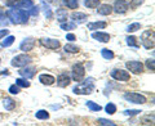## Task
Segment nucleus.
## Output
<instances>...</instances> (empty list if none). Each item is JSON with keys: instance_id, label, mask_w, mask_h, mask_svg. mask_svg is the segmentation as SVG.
I'll return each mask as SVG.
<instances>
[{"instance_id": "39448f33", "label": "nucleus", "mask_w": 155, "mask_h": 126, "mask_svg": "<svg viewBox=\"0 0 155 126\" xmlns=\"http://www.w3.org/2000/svg\"><path fill=\"white\" fill-rule=\"evenodd\" d=\"M32 62V58L30 55H27V54H19V55H16L12 59V66L13 67H25L27 65H30V63Z\"/></svg>"}, {"instance_id": "79ce46f5", "label": "nucleus", "mask_w": 155, "mask_h": 126, "mask_svg": "<svg viewBox=\"0 0 155 126\" xmlns=\"http://www.w3.org/2000/svg\"><path fill=\"white\" fill-rule=\"evenodd\" d=\"M75 35L74 33H67L66 35V40H69V41H75Z\"/></svg>"}, {"instance_id": "423d86ee", "label": "nucleus", "mask_w": 155, "mask_h": 126, "mask_svg": "<svg viewBox=\"0 0 155 126\" xmlns=\"http://www.w3.org/2000/svg\"><path fill=\"white\" fill-rule=\"evenodd\" d=\"M110 76L113 77L114 80L116 81H128L130 79V75H129V72L128 71H125V70H118V68H115L110 72Z\"/></svg>"}, {"instance_id": "7c9ffc66", "label": "nucleus", "mask_w": 155, "mask_h": 126, "mask_svg": "<svg viewBox=\"0 0 155 126\" xmlns=\"http://www.w3.org/2000/svg\"><path fill=\"white\" fill-rule=\"evenodd\" d=\"M8 25H9V21H8L7 13L0 12V26H8Z\"/></svg>"}, {"instance_id": "a18cd8bd", "label": "nucleus", "mask_w": 155, "mask_h": 126, "mask_svg": "<svg viewBox=\"0 0 155 126\" xmlns=\"http://www.w3.org/2000/svg\"><path fill=\"white\" fill-rule=\"evenodd\" d=\"M41 2H43V3H45V2H47V3H53L54 0H41Z\"/></svg>"}, {"instance_id": "412c9836", "label": "nucleus", "mask_w": 155, "mask_h": 126, "mask_svg": "<svg viewBox=\"0 0 155 126\" xmlns=\"http://www.w3.org/2000/svg\"><path fill=\"white\" fill-rule=\"evenodd\" d=\"M3 106L7 111H12V109H14V107H16V102H14L12 98H5L3 100Z\"/></svg>"}, {"instance_id": "2eb2a0df", "label": "nucleus", "mask_w": 155, "mask_h": 126, "mask_svg": "<svg viewBox=\"0 0 155 126\" xmlns=\"http://www.w3.org/2000/svg\"><path fill=\"white\" fill-rule=\"evenodd\" d=\"M92 37L101 41V43H109L110 41V35L106 32H93L92 33Z\"/></svg>"}, {"instance_id": "f704fd0d", "label": "nucleus", "mask_w": 155, "mask_h": 126, "mask_svg": "<svg viewBox=\"0 0 155 126\" xmlns=\"http://www.w3.org/2000/svg\"><path fill=\"white\" fill-rule=\"evenodd\" d=\"M43 8H44V14H45V17H47L48 19H51V18L53 17V13H52V11H51L49 5H47V4H43Z\"/></svg>"}, {"instance_id": "dca6fc26", "label": "nucleus", "mask_w": 155, "mask_h": 126, "mask_svg": "<svg viewBox=\"0 0 155 126\" xmlns=\"http://www.w3.org/2000/svg\"><path fill=\"white\" fill-rule=\"evenodd\" d=\"M106 26H107V23L104 22V21H97V22H89L88 23V30L91 31H94V30H102V28H105Z\"/></svg>"}, {"instance_id": "58836bf2", "label": "nucleus", "mask_w": 155, "mask_h": 126, "mask_svg": "<svg viewBox=\"0 0 155 126\" xmlns=\"http://www.w3.org/2000/svg\"><path fill=\"white\" fill-rule=\"evenodd\" d=\"M98 124L100 125H110V126H115V122L110 120H105V118H98Z\"/></svg>"}, {"instance_id": "f257e3e1", "label": "nucleus", "mask_w": 155, "mask_h": 126, "mask_svg": "<svg viewBox=\"0 0 155 126\" xmlns=\"http://www.w3.org/2000/svg\"><path fill=\"white\" fill-rule=\"evenodd\" d=\"M8 19H11V23L13 25H25L28 21V12L26 9L21 8H12L7 12Z\"/></svg>"}, {"instance_id": "f03ea898", "label": "nucleus", "mask_w": 155, "mask_h": 126, "mask_svg": "<svg viewBox=\"0 0 155 126\" xmlns=\"http://www.w3.org/2000/svg\"><path fill=\"white\" fill-rule=\"evenodd\" d=\"M94 90V84H93V79L89 77V79H87L85 81L83 82H79L76 86H74V91L75 94H79V95H87V94H91L92 91Z\"/></svg>"}, {"instance_id": "6ab92c4d", "label": "nucleus", "mask_w": 155, "mask_h": 126, "mask_svg": "<svg viewBox=\"0 0 155 126\" xmlns=\"http://www.w3.org/2000/svg\"><path fill=\"white\" fill-rule=\"evenodd\" d=\"M71 18L74 22H78V23H81L84 22L87 18H88V16H87L85 13H81V12H74L71 14Z\"/></svg>"}, {"instance_id": "6e6552de", "label": "nucleus", "mask_w": 155, "mask_h": 126, "mask_svg": "<svg viewBox=\"0 0 155 126\" xmlns=\"http://www.w3.org/2000/svg\"><path fill=\"white\" fill-rule=\"evenodd\" d=\"M125 66H127V68L132 72V74H136V75L141 74L143 71V65L138 61H129V62L125 63Z\"/></svg>"}, {"instance_id": "a878e982", "label": "nucleus", "mask_w": 155, "mask_h": 126, "mask_svg": "<svg viewBox=\"0 0 155 126\" xmlns=\"http://www.w3.org/2000/svg\"><path fill=\"white\" fill-rule=\"evenodd\" d=\"M101 55H102L105 59L109 61V59H113V58H114V53L111 52L110 49H102V50H101Z\"/></svg>"}, {"instance_id": "4be33fe9", "label": "nucleus", "mask_w": 155, "mask_h": 126, "mask_svg": "<svg viewBox=\"0 0 155 126\" xmlns=\"http://www.w3.org/2000/svg\"><path fill=\"white\" fill-rule=\"evenodd\" d=\"M65 5L70 9H78L79 8V0H64Z\"/></svg>"}, {"instance_id": "b1692460", "label": "nucleus", "mask_w": 155, "mask_h": 126, "mask_svg": "<svg viewBox=\"0 0 155 126\" xmlns=\"http://www.w3.org/2000/svg\"><path fill=\"white\" fill-rule=\"evenodd\" d=\"M84 5L87 8H91V9L97 8L100 5V0H84Z\"/></svg>"}, {"instance_id": "5701e85b", "label": "nucleus", "mask_w": 155, "mask_h": 126, "mask_svg": "<svg viewBox=\"0 0 155 126\" xmlns=\"http://www.w3.org/2000/svg\"><path fill=\"white\" fill-rule=\"evenodd\" d=\"M35 117L38 120H48L49 118V113H48L47 111H44V109H40V111H38V112L35 113Z\"/></svg>"}, {"instance_id": "4468645a", "label": "nucleus", "mask_w": 155, "mask_h": 126, "mask_svg": "<svg viewBox=\"0 0 155 126\" xmlns=\"http://www.w3.org/2000/svg\"><path fill=\"white\" fill-rule=\"evenodd\" d=\"M19 75H21L22 77H25V79H31V77H34V75H35V68L34 67H26V68L19 70Z\"/></svg>"}, {"instance_id": "ea45409f", "label": "nucleus", "mask_w": 155, "mask_h": 126, "mask_svg": "<svg viewBox=\"0 0 155 126\" xmlns=\"http://www.w3.org/2000/svg\"><path fill=\"white\" fill-rule=\"evenodd\" d=\"M146 67L150 71H154L155 70V62H154V59H147L146 61Z\"/></svg>"}, {"instance_id": "f3484780", "label": "nucleus", "mask_w": 155, "mask_h": 126, "mask_svg": "<svg viewBox=\"0 0 155 126\" xmlns=\"http://www.w3.org/2000/svg\"><path fill=\"white\" fill-rule=\"evenodd\" d=\"M34 5L32 0H19L13 5V8H21V9H30Z\"/></svg>"}, {"instance_id": "49530a36", "label": "nucleus", "mask_w": 155, "mask_h": 126, "mask_svg": "<svg viewBox=\"0 0 155 126\" xmlns=\"http://www.w3.org/2000/svg\"><path fill=\"white\" fill-rule=\"evenodd\" d=\"M0 62H2V59H0Z\"/></svg>"}, {"instance_id": "393cba45", "label": "nucleus", "mask_w": 155, "mask_h": 126, "mask_svg": "<svg viewBox=\"0 0 155 126\" xmlns=\"http://www.w3.org/2000/svg\"><path fill=\"white\" fill-rule=\"evenodd\" d=\"M125 40H127V44L129 46H133V48H138L140 46V44L137 43V39H136L134 36H128Z\"/></svg>"}, {"instance_id": "1a4fd4ad", "label": "nucleus", "mask_w": 155, "mask_h": 126, "mask_svg": "<svg viewBox=\"0 0 155 126\" xmlns=\"http://www.w3.org/2000/svg\"><path fill=\"white\" fill-rule=\"evenodd\" d=\"M128 7H129V4L125 2V0H116V2L114 3L113 11L115 13H118V14H124L128 11Z\"/></svg>"}, {"instance_id": "72a5a7b5", "label": "nucleus", "mask_w": 155, "mask_h": 126, "mask_svg": "<svg viewBox=\"0 0 155 126\" xmlns=\"http://www.w3.org/2000/svg\"><path fill=\"white\" fill-rule=\"evenodd\" d=\"M75 27H76V23L75 22H72V23H64V22H62L61 23V28H62V30H65V31H67V30H74Z\"/></svg>"}, {"instance_id": "c756f323", "label": "nucleus", "mask_w": 155, "mask_h": 126, "mask_svg": "<svg viewBox=\"0 0 155 126\" xmlns=\"http://www.w3.org/2000/svg\"><path fill=\"white\" fill-rule=\"evenodd\" d=\"M87 107H88L91 111H101V109H102V107H101L100 104H96L94 102H92V100L87 102Z\"/></svg>"}, {"instance_id": "e433bc0d", "label": "nucleus", "mask_w": 155, "mask_h": 126, "mask_svg": "<svg viewBox=\"0 0 155 126\" xmlns=\"http://www.w3.org/2000/svg\"><path fill=\"white\" fill-rule=\"evenodd\" d=\"M141 111L140 109H127V111H124V115L125 116H136V115H138Z\"/></svg>"}, {"instance_id": "9d476101", "label": "nucleus", "mask_w": 155, "mask_h": 126, "mask_svg": "<svg viewBox=\"0 0 155 126\" xmlns=\"http://www.w3.org/2000/svg\"><path fill=\"white\" fill-rule=\"evenodd\" d=\"M40 43H41L43 46H45V48H48V49H51V50H56V49H58V48L61 46V43L58 40H54V39L44 37V39H41L40 40Z\"/></svg>"}, {"instance_id": "2f4dec72", "label": "nucleus", "mask_w": 155, "mask_h": 126, "mask_svg": "<svg viewBox=\"0 0 155 126\" xmlns=\"http://www.w3.org/2000/svg\"><path fill=\"white\" fill-rule=\"evenodd\" d=\"M105 111H106V113H109V115H114V113L116 112V106H115L114 103H109V104H106Z\"/></svg>"}, {"instance_id": "a19ab883", "label": "nucleus", "mask_w": 155, "mask_h": 126, "mask_svg": "<svg viewBox=\"0 0 155 126\" xmlns=\"http://www.w3.org/2000/svg\"><path fill=\"white\" fill-rule=\"evenodd\" d=\"M142 3H143V0H133V2L130 3L129 5H130V8H132V9H136L138 5H141Z\"/></svg>"}, {"instance_id": "20e7f679", "label": "nucleus", "mask_w": 155, "mask_h": 126, "mask_svg": "<svg viewBox=\"0 0 155 126\" xmlns=\"http://www.w3.org/2000/svg\"><path fill=\"white\" fill-rule=\"evenodd\" d=\"M85 76V68L81 63H76V65L72 66L71 68V77L72 80L76 81V82H80L81 80L84 79Z\"/></svg>"}, {"instance_id": "473e14b6", "label": "nucleus", "mask_w": 155, "mask_h": 126, "mask_svg": "<svg viewBox=\"0 0 155 126\" xmlns=\"http://www.w3.org/2000/svg\"><path fill=\"white\" fill-rule=\"evenodd\" d=\"M140 28H141V25H140L138 22H134V23H132V25H129L127 27V31L128 32H136V31H138Z\"/></svg>"}, {"instance_id": "7ed1b4c3", "label": "nucleus", "mask_w": 155, "mask_h": 126, "mask_svg": "<svg viewBox=\"0 0 155 126\" xmlns=\"http://www.w3.org/2000/svg\"><path fill=\"white\" fill-rule=\"evenodd\" d=\"M141 41L145 49H153L154 44H155V36H154V31L153 30H146L142 32L141 35Z\"/></svg>"}, {"instance_id": "4c0bfd02", "label": "nucleus", "mask_w": 155, "mask_h": 126, "mask_svg": "<svg viewBox=\"0 0 155 126\" xmlns=\"http://www.w3.org/2000/svg\"><path fill=\"white\" fill-rule=\"evenodd\" d=\"M8 91H9L11 94H18V93H19V86H18V85H12V86H9Z\"/></svg>"}, {"instance_id": "f8f14e48", "label": "nucleus", "mask_w": 155, "mask_h": 126, "mask_svg": "<svg viewBox=\"0 0 155 126\" xmlns=\"http://www.w3.org/2000/svg\"><path fill=\"white\" fill-rule=\"evenodd\" d=\"M70 81H71V79L67 72H62V74H60L57 77V85L60 86V88H66V86L70 84Z\"/></svg>"}, {"instance_id": "c9c22d12", "label": "nucleus", "mask_w": 155, "mask_h": 126, "mask_svg": "<svg viewBox=\"0 0 155 126\" xmlns=\"http://www.w3.org/2000/svg\"><path fill=\"white\" fill-rule=\"evenodd\" d=\"M27 12H28V16H34V17H38V14H39V7H35V5H32L30 9H27Z\"/></svg>"}, {"instance_id": "c85d7f7f", "label": "nucleus", "mask_w": 155, "mask_h": 126, "mask_svg": "<svg viewBox=\"0 0 155 126\" xmlns=\"http://www.w3.org/2000/svg\"><path fill=\"white\" fill-rule=\"evenodd\" d=\"M64 49H65L66 53H78L79 52V48H78L76 45H74V44H66Z\"/></svg>"}, {"instance_id": "cd10ccee", "label": "nucleus", "mask_w": 155, "mask_h": 126, "mask_svg": "<svg viewBox=\"0 0 155 126\" xmlns=\"http://www.w3.org/2000/svg\"><path fill=\"white\" fill-rule=\"evenodd\" d=\"M14 40H16V39H14V36H12V35H9L8 37H5V40H4L3 43H2V46L3 48H8V46H11L13 43H14Z\"/></svg>"}, {"instance_id": "a211bd4d", "label": "nucleus", "mask_w": 155, "mask_h": 126, "mask_svg": "<svg viewBox=\"0 0 155 126\" xmlns=\"http://www.w3.org/2000/svg\"><path fill=\"white\" fill-rule=\"evenodd\" d=\"M111 12H113V7L109 5V4H102L97 9V13L101 14V16H109V14H111Z\"/></svg>"}, {"instance_id": "0eeeda50", "label": "nucleus", "mask_w": 155, "mask_h": 126, "mask_svg": "<svg viewBox=\"0 0 155 126\" xmlns=\"http://www.w3.org/2000/svg\"><path fill=\"white\" fill-rule=\"evenodd\" d=\"M123 96H124L125 100L130 102V103H134V104L146 103V98H145L142 94H138V93H125Z\"/></svg>"}, {"instance_id": "bb28decb", "label": "nucleus", "mask_w": 155, "mask_h": 126, "mask_svg": "<svg viewBox=\"0 0 155 126\" xmlns=\"http://www.w3.org/2000/svg\"><path fill=\"white\" fill-rule=\"evenodd\" d=\"M16 85H18L19 88H28V86H30V82L27 81V79L23 77V79H17L16 80Z\"/></svg>"}, {"instance_id": "37998d69", "label": "nucleus", "mask_w": 155, "mask_h": 126, "mask_svg": "<svg viewBox=\"0 0 155 126\" xmlns=\"http://www.w3.org/2000/svg\"><path fill=\"white\" fill-rule=\"evenodd\" d=\"M9 33V30H0V40L4 37V36H7Z\"/></svg>"}, {"instance_id": "9b49d317", "label": "nucleus", "mask_w": 155, "mask_h": 126, "mask_svg": "<svg viewBox=\"0 0 155 126\" xmlns=\"http://www.w3.org/2000/svg\"><path fill=\"white\" fill-rule=\"evenodd\" d=\"M34 45H35V40H34L32 37H26L25 40H23L21 44H19V49H21L22 52H30L32 50Z\"/></svg>"}, {"instance_id": "ddd939ff", "label": "nucleus", "mask_w": 155, "mask_h": 126, "mask_svg": "<svg viewBox=\"0 0 155 126\" xmlns=\"http://www.w3.org/2000/svg\"><path fill=\"white\" fill-rule=\"evenodd\" d=\"M39 81H40L43 85H53L54 84V81H56V79L52 75L41 74L40 76H39Z\"/></svg>"}, {"instance_id": "c03bdc74", "label": "nucleus", "mask_w": 155, "mask_h": 126, "mask_svg": "<svg viewBox=\"0 0 155 126\" xmlns=\"http://www.w3.org/2000/svg\"><path fill=\"white\" fill-rule=\"evenodd\" d=\"M17 2H19V0H8V3H7V5H9V7H13L14 4H16Z\"/></svg>"}, {"instance_id": "aec40b11", "label": "nucleus", "mask_w": 155, "mask_h": 126, "mask_svg": "<svg viewBox=\"0 0 155 126\" xmlns=\"http://www.w3.org/2000/svg\"><path fill=\"white\" fill-rule=\"evenodd\" d=\"M56 16H57V19H58V22H65L67 21V17H69V14H67V11L64 8H60V9H57V12H56Z\"/></svg>"}]
</instances>
